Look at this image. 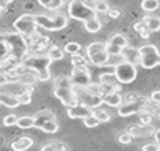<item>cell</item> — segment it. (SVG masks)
I'll use <instances>...</instances> for the list:
<instances>
[{
    "label": "cell",
    "instance_id": "42",
    "mask_svg": "<svg viewBox=\"0 0 160 151\" xmlns=\"http://www.w3.org/2000/svg\"><path fill=\"white\" fill-rule=\"evenodd\" d=\"M107 16L110 17V19H118V17L121 16V11H119L118 8H110V10L107 11Z\"/></svg>",
    "mask_w": 160,
    "mask_h": 151
},
{
    "label": "cell",
    "instance_id": "20",
    "mask_svg": "<svg viewBox=\"0 0 160 151\" xmlns=\"http://www.w3.org/2000/svg\"><path fill=\"white\" fill-rule=\"evenodd\" d=\"M47 55L51 58V61H61V59H63L65 57V50L61 47H58V45H51L49 48L47 50Z\"/></svg>",
    "mask_w": 160,
    "mask_h": 151
},
{
    "label": "cell",
    "instance_id": "18",
    "mask_svg": "<svg viewBox=\"0 0 160 151\" xmlns=\"http://www.w3.org/2000/svg\"><path fill=\"white\" fill-rule=\"evenodd\" d=\"M122 59L124 61H128L133 65H138L141 64V57H139V50L136 48H131V47H125L122 50V54H121Z\"/></svg>",
    "mask_w": 160,
    "mask_h": 151
},
{
    "label": "cell",
    "instance_id": "44",
    "mask_svg": "<svg viewBox=\"0 0 160 151\" xmlns=\"http://www.w3.org/2000/svg\"><path fill=\"white\" fill-rule=\"evenodd\" d=\"M150 100H152L153 103L160 105V90H155V92L150 95Z\"/></svg>",
    "mask_w": 160,
    "mask_h": 151
},
{
    "label": "cell",
    "instance_id": "41",
    "mask_svg": "<svg viewBox=\"0 0 160 151\" xmlns=\"http://www.w3.org/2000/svg\"><path fill=\"white\" fill-rule=\"evenodd\" d=\"M142 150H143V151H159L160 146L158 143H155V144H145V146L142 147Z\"/></svg>",
    "mask_w": 160,
    "mask_h": 151
},
{
    "label": "cell",
    "instance_id": "49",
    "mask_svg": "<svg viewBox=\"0 0 160 151\" xmlns=\"http://www.w3.org/2000/svg\"><path fill=\"white\" fill-rule=\"evenodd\" d=\"M2 10H3V8H2V7H0V16H2Z\"/></svg>",
    "mask_w": 160,
    "mask_h": 151
},
{
    "label": "cell",
    "instance_id": "28",
    "mask_svg": "<svg viewBox=\"0 0 160 151\" xmlns=\"http://www.w3.org/2000/svg\"><path fill=\"white\" fill-rule=\"evenodd\" d=\"M108 42H111V44H114V45H118L122 50H124L125 47H128V40H127V37L122 35V34H114Z\"/></svg>",
    "mask_w": 160,
    "mask_h": 151
},
{
    "label": "cell",
    "instance_id": "33",
    "mask_svg": "<svg viewBox=\"0 0 160 151\" xmlns=\"http://www.w3.org/2000/svg\"><path fill=\"white\" fill-rule=\"evenodd\" d=\"M93 115L96 116L97 119H98V120H100V123H107V121H110V119H111L110 113H107V112H105V110H102V109L93 110Z\"/></svg>",
    "mask_w": 160,
    "mask_h": 151
},
{
    "label": "cell",
    "instance_id": "36",
    "mask_svg": "<svg viewBox=\"0 0 160 151\" xmlns=\"http://www.w3.org/2000/svg\"><path fill=\"white\" fill-rule=\"evenodd\" d=\"M83 123H84V126L88 127V129H94V127H97L100 124V120L94 115H90L83 119Z\"/></svg>",
    "mask_w": 160,
    "mask_h": 151
},
{
    "label": "cell",
    "instance_id": "19",
    "mask_svg": "<svg viewBox=\"0 0 160 151\" xmlns=\"http://www.w3.org/2000/svg\"><path fill=\"white\" fill-rule=\"evenodd\" d=\"M32 146H34V140L31 137H27V136H22V137L17 138V140H14L10 144V147L14 151H25V150L31 148Z\"/></svg>",
    "mask_w": 160,
    "mask_h": 151
},
{
    "label": "cell",
    "instance_id": "43",
    "mask_svg": "<svg viewBox=\"0 0 160 151\" xmlns=\"http://www.w3.org/2000/svg\"><path fill=\"white\" fill-rule=\"evenodd\" d=\"M133 30L138 31V33H141V31L146 30V25H145L143 20H142V21H139V23H135V24H133Z\"/></svg>",
    "mask_w": 160,
    "mask_h": 151
},
{
    "label": "cell",
    "instance_id": "5",
    "mask_svg": "<svg viewBox=\"0 0 160 151\" xmlns=\"http://www.w3.org/2000/svg\"><path fill=\"white\" fill-rule=\"evenodd\" d=\"M114 75H115L117 81H118L119 84H131V82H133L136 79V76H138L136 65L122 59L121 62L114 65Z\"/></svg>",
    "mask_w": 160,
    "mask_h": 151
},
{
    "label": "cell",
    "instance_id": "39",
    "mask_svg": "<svg viewBox=\"0 0 160 151\" xmlns=\"http://www.w3.org/2000/svg\"><path fill=\"white\" fill-rule=\"evenodd\" d=\"M152 121H153L152 113L148 112V109L142 110V112H141V124H150Z\"/></svg>",
    "mask_w": 160,
    "mask_h": 151
},
{
    "label": "cell",
    "instance_id": "8",
    "mask_svg": "<svg viewBox=\"0 0 160 151\" xmlns=\"http://www.w3.org/2000/svg\"><path fill=\"white\" fill-rule=\"evenodd\" d=\"M75 92H76V95H78L80 103L91 107L93 110L102 105V96L97 95V93H93L91 90H88L87 88H75Z\"/></svg>",
    "mask_w": 160,
    "mask_h": 151
},
{
    "label": "cell",
    "instance_id": "16",
    "mask_svg": "<svg viewBox=\"0 0 160 151\" xmlns=\"http://www.w3.org/2000/svg\"><path fill=\"white\" fill-rule=\"evenodd\" d=\"M129 134H132L133 137H142V136H149V134H155L156 129L150 127L149 124H142V126H131L127 130Z\"/></svg>",
    "mask_w": 160,
    "mask_h": 151
},
{
    "label": "cell",
    "instance_id": "40",
    "mask_svg": "<svg viewBox=\"0 0 160 151\" xmlns=\"http://www.w3.org/2000/svg\"><path fill=\"white\" fill-rule=\"evenodd\" d=\"M132 138H133V136L129 134L128 132H124V133H121V134H118V141L121 144H131L132 143Z\"/></svg>",
    "mask_w": 160,
    "mask_h": 151
},
{
    "label": "cell",
    "instance_id": "38",
    "mask_svg": "<svg viewBox=\"0 0 160 151\" xmlns=\"http://www.w3.org/2000/svg\"><path fill=\"white\" fill-rule=\"evenodd\" d=\"M8 55H10V47H8V44L4 40V41L0 42V62L7 58Z\"/></svg>",
    "mask_w": 160,
    "mask_h": 151
},
{
    "label": "cell",
    "instance_id": "7",
    "mask_svg": "<svg viewBox=\"0 0 160 151\" xmlns=\"http://www.w3.org/2000/svg\"><path fill=\"white\" fill-rule=\"evenodd\" d=\"M13 27H14V31L17 33L22 34L25 37H30L32 33H35V28L38 27L35 23V16L32 14H21L20 17H17L16 21L13 23Z\"/></svg>",
    "mask_w": 160,
    "mask_h": 151
},
{
    "label": "cell",
    "instance_id": "12",
    "mask_svg": "<svg viewBox=\"0 0 160 151\" xmlns=\"http://www.w3.org/2000/svg\"><path fill=\"white\" fill-rule=\"evenodd\" d=\"M66 113L70 119H82L83 120L84 117L93 115V109L88 107V106H86V105H83V103H78V105H75V106L68 107Z\"/></svg>",
    "mask_w": 160,
    "mask_h": 151
},
{
    "label": "cell",
    "instance_id": "46",
    "mask_svg": "<svg viewBox=\"0 0 160 151\" xmlns=\"http://www.w3.org/2000/svg\"><path fill=\"white\" fill-rule=\"evenodd\" d=\"M139 34H141V37H142V38H148V37L150 35V31H149V30H148V28H146V30L141 31V33H139Z\"/></svg>",
    "mask_w": 160,
    "mask_h": 151
},
{
    "label": "cell",
    "instance_id": "47",
    "mask_svg": "<svg viewBox=\"0 0 160 151\" xmlns=\"http://www.w3.org/2000/svg\"><path fill=\"white\" fill-rule=\"evenodd\" d=\"M155 141L160 146V129H158L155 132Z\"/></svg>",
    "mask_w": 160,
    "mask_h": 151
},
{
    "label": "cell",
    "instance_id": "27",
    "mask_svg": "<svg viewBox=\"0 0 160 151\" xmlns=\"http://www.w3.org/2000/svg\"><path fill=\"white\" fill-rule=\"evenodd\" d=\"M55 88H75V85H73L70 76L62 75L55 79Z\"/></svg>",
    "mask_w": 160,
    "mask_h": 151
},
{
    "label": "cell",
    "instance_id": "34",
    "mask_svg": "<svg viewBox=\"0 0 160 151\" xmlns=\"http://www.w3.org/2000/svg\"><path fill=\"white\" fill-rule=\"evenodd\" d=\"M18 99H20V103L24 105V106L30 105L32 102V90H28V89L24 90L21 95H18Z\"/></svg>",
    "mask_w": 160,
    "mask_h": 151
},
{
    "label": "cell",
    "instance_id": "4",
    "mask_svg": "<svg viewBox=\"0 0 160 151\" xmlns=\"http://www.w3.org/2000/svg\"><path fill=\"white\" fill-rule=\"evenodd\" d=\"M96 14L97 13L94 11L93 6L88 4L84 0H72L68 7V16L83 23L91 17H96Z\"/></svg>",
    "mask_w": 160,
    "mask_h": 151
},
{
    "label": "cell",
    "instance_id": "31",
    "mask_svg": "<svg viewBox=\"0 0 160 151\" xmlns=\"http://www.w3.org/2000/svg\"><path fill=\"white\" fill-rule=\"evenodd\" d=\"M93 8L96 13H102V14H107V11L110 10V6L104 2V0H94L93 4Z\"/></svg>",
    "mask_w": 160,
    "mask_h": 151
},
{
    "label": "cell",
    "instance_id": "14",
    "mask_svg": "<svg viewBox=\"0 0 160 151\" xmlns=\"http://www.w3.org/2000/svg\"><path fill=\"white\" fill-rule=\"evenodd\" d=\"M48 120H56V116L52 110L49 109H44V110H39L34 115V127L35 129H39L42 126V123Z\"/></svg>",
    "mask_w": 160,
    "mask_h": 151
},
{
    "label": "cell",
    "instance_id": "10",
    "mask_svg": "<svg viewBox=\"0 0 160 151\" xmlns=\"http://www.w3.org/2000/svg\"><path fill=\"white\" fill-rule=\"evenodd\" d=\"M145 109H148V100L141 98L138 100L122 103L118 107V115L121 117H128V116H132V115H138V113H141Z\"/></svg>",
    "mask_w": 160,
    "mask_h": 151
},
{
    "label": "cell",
    "instance_id": "26",
    "mask_svg": "<svg viewBox=\"0 0 160 151\" xmlns=\"http://www.w3.org/2000/svg\"><path fill=\"white\" fill-rule=\"evenodd\" d=\"M39 130H42V132H45V133H49V134H53V133H56L59 130V124L56 120H48V121H45V123H42Z\"/></svg>",
    "mask_w": 160,
    "mask_h": 151
},
{
    "label": "cell",
    "instance_id": "3",
    "mask_svg": "<svg viewBox=\"0 0 160 151\" xmlns=\"http://www.w3.org/2000/svg\"><path fill=\"white\" fill-rule=\"evenodd\" d=\"M35 23L39 28H44L48 31H61L68 27V16L58 13L55 17H51L48 14H35Z\"/></svg>",
    "mask_w": 160,
    "mask_h": 151
},
{
    "label": "cell",
    "instance_id": "48",
    "mask_svg": "<svg viewBox=\"0 0 160 151\" xmlns=\"http://www.w3.org/2000/svg\"><path fill=\"white\" fill-rule=\"evenodd\" d=\"M6 40V31H0V42Z\"/></svg>",
    "mask_w": 160,
    "mask_h": 151
},
{
    "label": "cell",
    "instance_id": "35",
    "mask_svg": "<svg viewBox=\"0 0 160 151\" xmlns=\"http://www.w3.org/2000/svg\"><path fill=\"white\" fill-rule=\"evenodd\" d=\"M17 120H18V116H16L14 113H10V115H6L3 117V124L6 127H13L17 126Z\"/></svg>",
    "mask_w": 160,
    "mask_h": 151
},
{
    "label": "cell",
    "instance_id": "24",
    "mask_svg": "<svg viewBox=\"0 0 160 151\" xmlns=\"http://www.w3.org/2000/svg\"><path fill=\"white\" fill-rule=\"evenodd\" d=\"M70 147L68 146L66 143H62V141H51L47 146H42L41 151H51V150H56V151H65L69 150Z\"/></svg>",
    "mask_w": 160,
    "mask_h": 151
},
{
    "label": "cell",
    "instance_id": "23",
    "mask_svg": "<svg viewBox=\"0 0 160 151\" xmlns=\"http://www.w3.org/2000/svg\"><path fill=\"white\" fill-rule=\"evenodd\" d=\"M143 23L150 33H156L160 30V17H145Z\"/></svg>",
    "mask_w": 160,
    "mask_h": 151
},
{
    "label": "cell",
    "instance_id": "6",
    "mask_svg": "<svg viewBox=\"0 0 160 151\" xmlns=\"http://www.w3.org/2000/svg\"><path fill=\"white\" fill-rule=\"evenodd\" d=\"M139 50V57H141V65L146 69H152V68L160 65V52L156 45L146 44L142 45Z\"/></svg>",
    "mask_w": 160,
    "mask_h": 151
},
{
    "label": "cell",
    "instance_id": "25",
    "mask_svg": "<svg viewBox=\"0 0 160 151\" xmlns=\"http://www.w3.org/2000/svg\"><path fill=\"white\" fill-rule=\"evenodd\" d=\"M17 127L21 130H27L34 127V116H21V117H18Z\"/></svg>",
    "mask_w": 160,
    "mask_h": 151
},
{
    "label": "cell",
    "instance_id": "9",
    "mask_svg": "<svg viewBox=\"0 0 160 151\" xmlns=\"http://www.w3.org/2000/svg\"><path fill=\"white\" fill-rule=\"evenodd\" d=\"M70 79H72L75 88H88V85L91 84V75L87 65L73 67L72 72H70Z\"/></svg>",
    "mask_w": 160,
    "mask_h": 151
},
{
    "label": "cell",
    "instance_id": "45",
    "mask_svg": "<svg viewBox=\"0 0 160 151\" xmlns=\"http://www.w3.org/2000/svg\"><path fill=\"white\" fill-rule=\"evenodd\" d=\"M8 81H10V79H8V76L6 75V73L3 72L2 69H0V86H3L4 84H7Z\"/></svg>",
    "mask_w": 160,
    "mask_h": 151
},
{
    "label": "cell",
    "instance_id": "2",
    "mask_svg": "<svg viewBox=\"0 0 160 151\" xmlns=\"http://www.w3.org/2000/svg\"><path fill=\"white\" fill-rule=\"evenodd\" d=\"M6 42L10 47V55L18 59L20 62L30 52V44L27 41V37L17 31H13V33L6 31Z\"/></svg>",
    "mask_w": 160,
    "mask_h": 151
},
{
    "label": "cell",
    "instance_id": "37",
    "mask_svg": "<svg viewBox=\"0 0 160 151\" xmlns=\"http://www.w3.org/2000/svg\"><path fill=\"white\" fill-rule=\"evenodd\" d=\"M70 62H72L73 67H82V65H87V59L84 58V57L80 55L79 54H75V55H72V59H70Z\"/></svg>",
    "mask_w": 160,
    "mask_h": 151
},
{
    "label": "cell",
    "instance_id": "15",
    "mask_svg": "<svg viewBox=\"0 0 160 151\" xmlns=\"http://www.w3.org/2000/svg\"><path fill=\"white\" fill-rule=\"evenodd\" d=\"M0 105L4 107H8V109H16V107L21 106L18 96L7 92H0Z\"/></svg>",
    "mask_w": 160,
    "mask_h": 151
},
{
    "label": "cell",
    "instance_id": "50",
    "mask_svg": "<svg viewBox=\"0 0 160 151\" xmlns=\"http://www.w3.org/2000/svg\"><path fill=\"white\" fill-rule=\"evenodd\" d=\"M0 144H2V137H0Z\"/></svg>",
    "mask_w": 160,
    "mask_h": 151
},
{
    "label": "cell",
    "instance_id": "1",
    "mask_svg": "<svg viewBox=\"0 0 160 151\" xmlns=\"http://www.w3.org/2000/svg\"><path fill=\"white\" fill-rule=\"evenodd\" d=\"M22 65L34 69L37 73H38L39 82H47L51 79V72H49V67L52 64L51 58L45 54H31L28 52L27 55L24 57V59L21 61Z\"/></svg>",
    "mask_w": 160,
    "mask_h": 151
},
{
    "label": "cell",
    "instance_id": "29",
    "mask_svg": "<svg viewBox=\"0 0 160 151\" xmlns=\"http://www.w3.org/2000/svg\"><path fill=\"white\" fill-rule=\"evenodd\" d=\"M63 50H65V52L69 54V55H75V54L80 52L82 45H80L79 42H76V41H69V42H66V44H65Z\"/></svg>",
    "mask_w": 160,
    "mask_h": 151
},
{
    "label": "cell",
    "instance_id": "11",
    "mask_svg": "<svg viewBox=\"0 0 160 151\" xmlns=\"http://www.w3.org/2000/svg\"><path fill=\"white\" fill-rule=\"evenodd\" d=\"M53 96L56 99H59L68 107L80 103L78 95L75 92V88H55L53 89Z\"/></svg>",
    "mask_w": 160,
    "mask_h": 151
},
{
    "label": "cell",
    "instance_id": "32",
    "mask_svg": "<svg viewBox=\"0 0 160 151\" xmlns=\"http://www.w3.org/2000/svg\"><path fill=\"white\" fill-rule=\"evenodd\" d=\"M105 50H107V52L110 54V57H121V54H122V48L118 47V45L111 44V42H107V44H105Z\"/></svg>",
    "mask_w": 160,
    "mask_h": 151
},
{
    "label": "cell",
    "instance_id": "30",
    "mask_svg": "<svg viewBox=\"0 0 160 151\" xmlns=\"http://www.w3.org/2000/svg\"><path fill=\"white\" fill-rule=\"evenodd\" d=\"M159 4H160L159 0H142L141 7L143 8L145 11H148V13H152V11L158 10Z\"/></svg>",
    "mask_w": 160,
    "mask_h": 151
},
{
    "label": "cell",
    "instance_id": "17",
    "mask_svg": "<svg viewBox=\"0 0 160 151\" xmlns=\"http://www.w3.org/2000/svg\"><path fill=\"white\" fill-rule=\"evenodd\" d=\"M122 102H124L122 95L119 92H117V90L115 92H108L102 96V103H105L110 107H119L122 105Z\"/></svg>",
    "mask_w": 160,
    "mask_h": 151
},
{
    "label": "cell",
    "instance_id": "13",
    "mask_svg": "<svg viewBox=\"0 0 160 151\" xmlns=\"http://www.w3.org/2000/svg\"><path fill=\"white\" fill-rule=\"evenodd\" d=\"M87 59L90 64L96 65V67H104L108 64L110 61V54L107 52V50H101V51H96L93 54H88Z\"/></svg>",
    "mask_w": 160,
    "mask_h": 151
},
{
    "label": "cell",
    "instance_id": "22",
    "mask_svg": "<svg viewBox=\"0 0 160 151\" xmlns=\"http://www.w3.org/2000/svg\"><path fill=\"white\" fill-rule=\"evenodd\" d=\"M38 3L44 8H47V10L55 11V10H59L63 6L65 0H38Z\"/></svg>",
    "mask_w": 160,
    "mask_h": 151
},
{
    "label": "cell",
    "instance_id": "21",
    "mask_svg": "<svg viewBox=\"0 0 160 151\" xmlns=\"http://www.w3.org/2000/svg\"><path fill=\"white\" fill-rule=\"evenodd\" d=\"M84 28L88 31V33H98L100 30H101V21H100L96 17H91V19L86 20L84 21Z\"/></svg>",
    "mask_w": 160,
    "mask_h": 151
}]
</instances>
